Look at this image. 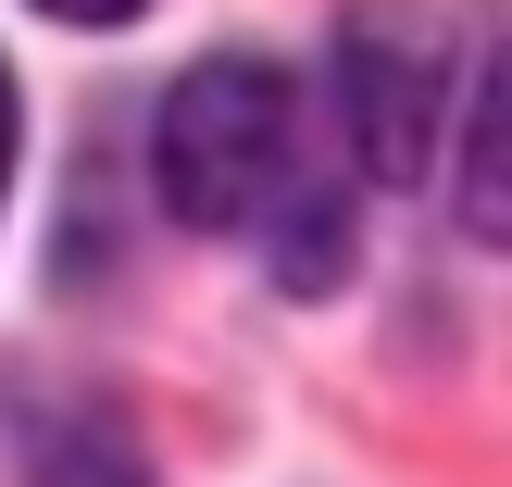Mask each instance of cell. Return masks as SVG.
Wrapping results in <instances>:
<instances>
[{"mask_svg":"<svg viewBox=\"0 0 512 487\" xmlns=\"http://www.w3.org/2000/svg\"><path fill=\"white\" fill-rule=\"evenodd\" d=\"M13 150H25V100H13V63H0V200H13Z\"/></svg>","mask_w":512,"mask_h":487,"instance_id":"cell-5","label":"cell"},{"mask_svg":"<svg viewBox=\"0 0 512 487\" xmlns=\"http://www.w3.org/2000/svg\"><path fill=\"white\" fill-rule=\"evenodd\" d=\"M338 275H350V213H338V200H300V213H288V250H275V288L313 300V288H338Z\"/></svg>","mask_w":512,"mask_h":487,"instance_id":"cell-4","label":"cell"},{"mask_svg":"<svg viewBox=\"0 0 512 487\" xmlns=\"http://www.w3.org/2000/svg\"><path fill=\"white\" fill-rule=\"evenodd\" d=\"M38 13H63V25H125V13H150V0H38Z\"/></svg>","mask_w":512,"mask_h":487,"instance_id":"cell-6","label":"cell"},{"mask_svg":"<svg viewBox=\"0 0 512 487\" xmlns=\"http://www.w3.org/2000/svg\"><path fill=\"white\" fill-rule=\"evenodd\" d=\"M463 75H475V25L450 0H350V25H338V113H350V150H363L375 188L438 175V125H450V88Z\"/></svg>","mask_w":512,"mask_h":487,"instance_id":"cell-2","label":"cell"},{"mask_svg":"<svg viewBox=\"0 0 512 487\" xmlns=\"http://www.w3.org/2000/svg\"><path fill=\"white\" fill-rule=\"evenodd\" d=\"M150 175H163V213L188 238H225V225H263L300 175V88L263 50H213L163 88V138H150Z\"/></svg>","mask_w":512,"mask_h":487,"instance_id":"cell-1","label":"cell"},{"mask_svg":"<svg viewBox=\"0 0 512 487\" xmlns=\"http://www.w3.org/2000/svg\"><path fill=\"white\" fill-rule=\"evenodd\" d=\"M13 450H25V475L38 487H150L138 475V450H125V425L113 413H88V400H25L13 413Z\"/></svg>","mask_w":512,"mask_h":487,"instance_id":"cell-3","label":"cell"}]
</instances>
